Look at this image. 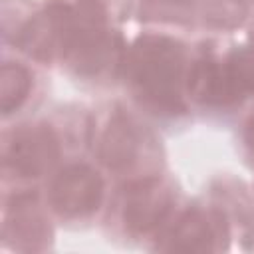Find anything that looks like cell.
Masks as SVG:
<instances>
[{"instance_id": "6da1fadb", "label": "cell", "mask_w": 254, "mask_h": 254, "mask_svg": "<svg viewBox=\"0 0 254 254\" xmlns=\"http://www.w3.org/2000/svg\"><path fill=\"white\" fill-rule=\"evenodd\" d=\"M185 48L177 40L145 34L135 40L129 54V77L145 105L157 113L177 115L185 111L181 97V75Z\"/></svg>"}, {"instance_id": "7a4b0ae2", "label": "cell", "mask_w": 254, "mask_h": 254, "mask_svg": "<svg viewBox=\"0 0 254 254\" xmlns=\"http://www.w3.org/2000/svg\"><path fill=\"white\" fill-rule=\"evenodd\" d=\"M75 32L67 58L81 75H97L113 62L117 52L107 30V14L99 0H79L73 8Z\"/></svg>"}, {"instance_id": "3957f363", "label": "cell", "mask_w": 254, "mask_h": 254, "mask_svg": "<svg viewBox=\"0 0 254 254\" xmlns=\"http://www.w3.org/2000/svg\"><path fill=\"white\" fill-rule=\"evenodd\" d=\"M73 8L65 4H50L24 22L14 42L34 60L52 62L56 58H67L73 42Z\"/></svg>"}, {"instance_id": "277c9868", "label": "cell", "mask_w": 254, "mask_h": 254, "mask_svg": "<svg viewBox=\"0 0 254 254\" xmlns=\"http://www.w3.org/2000/svg\"><path fill=\"white\" fill-rule=\"evenodd\" d=\"M60 157L54 131L46 125H22L4 145V167L18 177H40Z\"/></svg>"}, {"instance_id": "5b68a950", "label": "cell", "mask_w": 254, "mask_h": 254, "mask_svg": "<svg viewBox=\"0 0 254 254\" xmlns=\"http://www.w3.org/2000/svg\"><path fill=\"white\" fill-rule=\"evenodd\" d=\"M103 196V181L87 165L65 167L52 183L50 200L60 216L83 218L97 210Z\"/></svg>"}, {"instance_id": "8992f818", "label": "cell", "mask_w": 254, "mask_h": 254, "mask_svg": "<svg viewBox=\"0 0 254 254\" xmlns=\"http://www.w3.org/2000/svg\"><path fill=\"white\" fill-rule=\"evenodd\" d=\"M173 202L175 190L165 179H141L125 189L123 220L133 232H149L169 216Z\"/></svg>"}, {"instance_id": "52a82bcc", "label": "cell", "mask_w": 254, "mask_h": 254, "mask_svg": "<svg viewBox=\"0 0 254 254\" xmlns=\"http://www.w3.org/2000/svg\"><path fill=\"white\" fill-rule=\"evenodd\" d=\"M228 230L222 212L189 208L163 236L165 250H220L226 246Z\"/></svg>"}, {"instance_id": "ba28073f", "label": "cell", "mask_w": 254, "mask_h": 254, "mask_svg": "<svg viewBox=\"0 0 254 254\" xmlns=\"http://www.w3.org/2000/svg\"><path fill=\"white\" fill-rule=\"evenodd\" d=\"M4 238L20 250H44L52 240V228L32 194L14 196L4 218Z\"/></svg>"}, {"instance_id": "9c48e42d", "label": "cell", "mask_w": 254, "mask_h": 254, "mask_svg": "<svg viewBox=\"0 0 254 254\" xmlns=\"http://www.w3.org/2000/svg\"><path fill=\"white\" fill-rule=\"evenodd\" d=\"M187 89L194 101L210 107H226L242 99L230 77L226 60L220 62L212 56H204L194 62L189 71Z\"/></svg>"}, {"instance_id": "30bf717a", "label": "cell", "mask_w": 254, "mask_h": 254, "mask_svg": "<svg viewBox=\"0 0 254 254\" xmlns=\"http://www.w3.org/2000/svg\"><path fill=\"white\" fill-rule=\"evenodd\" d=\"M141 151V137L133 121L123 113H113L99 141V157L111 171L129 169Z\"/></svg>"}, {"instance_id": "8fae6325", "label": "cell", "mask_w": 254, "mask_h": 254, "mask_svg": "<svg viewBox=\"0 0 254 254\" xmlns=\"http://www.w3.org/2000/svg\"><path fill=\"white\" fill-rule=\"evenodd\" d=\"M32 87L30 71L20 64H4L0 71V105L2 113L10 115L16 111L28 97Z\"/></svg>"}, {"instance_id": "7c38bea8", "label": "cell", "mask_w": 254, "mask_h": 254, "mask_svg": "<svg viewBox=\"0 0 254 254\" xmlns=\"http://www.w3.org/2000/svg\"><path fill=\"white\" fill-rule=\"evenodd\" d=\"M226 67L240 97H244L248 91H254V48L234 50L226 58Z\"/></svg>"}, {"instance_id": "4fadbf2b", "label": "cell", "mask_w": 254, "mask_h": 254, "mask_svg": "<svg viewBox=\"0 0 254 254\" xmlns=\"http://www.w3.org/2000/svg\"><path fill=\"white\" fill-rule=\"evenodd\" d=\"M190 0H145V8H143V12L147 14V16H155V14H159L161 18L163 16H181V14H185V10H187V4H189Z\"/></svg>"}, {"instance_id": "5bb4252c", "label": "cell", "mask_w": 254, "mask_h": 254, "mask_svg": "<svg viewBox=\"0 0 254 254\" xmlns=\"http://www.w3.org/2000/svg\"><path fill=\"white\" fill-rule=\"evenodd\" d=\"M244 141L246 145L254 151V117H250V121L246 123V131H244Z\"/></svg>"}]
</instances>
